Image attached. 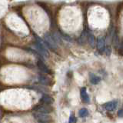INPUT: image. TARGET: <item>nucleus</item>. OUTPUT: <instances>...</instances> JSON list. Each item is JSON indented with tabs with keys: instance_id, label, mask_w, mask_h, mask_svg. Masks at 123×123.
I'll return each instance as SVG.
<instances>
[{
	"instance_id": "f257e3e1",
	"label": "nucleus",
	"mask_w": 123,
	"mask_h": 123,
	"mask_svg": "<svg viewBox=\"0 0 123 123\" xmlns=\"http://www.w3.org/2000/svg\"><path fill=\"white\" fill-rule=\"evenodd\" d=\"M44 41L45 42V44L49 46V48L51 49L52 50L55 51V50L58 49V43L52 35L49 33H46L44 36Z\"/></svg>"
},
{
	"instance_id": "f03ea898",
	"label": "nucleus",
	"mask_w": 123,
	"mask_h": 123,
	"mask_svg": "<svg viewBox=\"0 0 123 123\" xmlns=\"http://www.w3.org/2000/svg\"><path fill=\"white\" fill-rule=\"evenodd\" d=\"M35 46H36V49H37V52L40 54L42 56L47 58L49 56V52L46 49L45 46L42 44V42L38 39L36 38V41L35 42Z\"/></svg>"
},
{
	"instance_id": "7ed1b4c3",
	"label": "nucleus",
	"mask_w": 123,
	"mask_h": 123,
	"mask_svg": "<svg viewBox=\"0 0 123 123\" xmlns=\"http://www.w3.org/2000/svg\"><path fill=\"white\" fill-rule=\"evenodd\" d=\"M34 110L36 111L37 112H41V113H45L49 114L52 111V108L49 105H46V104L42 103V105H38L34 108Z\"/></svg>"
},
{
	"instance_id": "20e7f679",
	"label": "nucleus",
	"mask_w": 123,
	"mask_h": 123,
	"mask_svg": "<svg viewBox=\"0 0 123 123\" xmlns=\"http://www.w3.org/2000/svg\"><path fill=\"white\" fill-rule=\"evenodd\" d=\"M34 117L36 119H37L38 121H39L41 122H43V123H46L49 122L50 120L52 119L51 116L45 113H41V112H36V113H34Z\"/></svg>"
},
{
	"instance_id": "39448f33",
	"label": "nucleus",
	"mask_w": 123,
	"mask_h": 123,
	"mask_svg": "<svg viewBox=\"0 0 123 123\" xmlns=\"http://www.w3.org/2000/svg\"><path fill=\"white\" fill-rule=\"evenodd\" d=\"M117 105H118V102L116 101H111V102H108L104 104L103 107L105 110L111 111L116 109Z\"/></svg>"
},
{
	"instance_id": "423d86ee",
	"label": "nucleus",
	"mask_w": 123,
	"mask_h": 123,
	"mask_svg": "<svg viewBox=\"0 0 123 123\" xmlns=\"http://www.w3.org/2000/svg\"><path fill=\"white\" fill-rule=\"evenodd\" d=\"M105 39L102 37H98L97 41H96V47H97L98 51H104L105 50Z\"/></svg>"
},
{
	"instance_id": "0eeeda50",
	"label": "nucleus",
	"mask_w": 123,
	"mask_h": 123,
	"mask_svg": "<svg viewBox=\"0 0 123 123\" xmlns=\"http://www.w3.org/2000/svg\"><path fill=\"white\" fill-rule=\"evenodd\" d=\"M37 65H38V68H39L42 72H43L45 73H47V74H50V73H51V71H50V69L48 68L47 65H46L42 60H38V61Z\"/></svg>"
},
{
	"instance_id": "6e6552de",
	"label": "nucleus",
	"mask_w": 123,
	"mask_h": 123,
	"mask_svg": "<svg viewBox=\"0 0 123 123\" xmlns=\"http://www.w3.org/2000/svg\"><path fill=\"white\" fill-rule=\"evenodd\" d=\"M80 96H81V98H82V100L85 103H88V102H90L89 96H88V95L87 94L86 88H81V90H80Z\"/></svg>"
},
{
	"instance_id": "1a4fd4ad",
	"label": "nucleus",
	"mask_w": 123,
	"mask_h": 123,
	"mask_svg": "<svg viewBox=\"0 0 123 123\" xmlns=\"http://www.w3.org/2000/svg\"><path fill=\"white\" fill-rule=\"evenodd\" d=\"M40 102H42L43 104H46V105H52V104L54 102V99L50 95L45 94L42 96Z\"/></svg>"
},
{
	"instance_id": "9d476101",
	"label": "nucleus",
	"mask_w": 123,
	"mask_h": 123,
	"mask_svg": "<svg viewBox=\"0 0 123 123\" xmlns=\"http://www.w3.org/2000/svg\"><path fill=\"white\" fill-rule=\"evenodd\" d=\"M89 80H90V82L93 85H97L101 81V79L100 77L95 75V74H92V73H90L89 74Z\"/></svg>"
},
{
	"instance_id": "9b49d317",
	"label": "nucleus",
	"mask_w": 123,
	"mask_h": 123,
	"mask_svg": "<svg viewBox=\"0 0 123 123\" xmlns=\"http://www.w3.org/2000/svg\"><path fill=\"white\" fill-rule=\"evenodd\" d=\"M88 34H87L86 32H83L82 33V35H81V36H79V39H78L79 43L81 44V45L85 44V43L86 42V41L88 40Z\"/></svg>"
},
{
	"instance_id": "f8f14e48",
	"label": "nucleus",
	"mask_w": 123,
	"mask_h": 123,
	"mask_svg": "<svg viewBox=\"0 0 123 123\" xmlns=\"http://www.w3.org/2000/svg\"><path fill=\"white\" fill-rule=\"evenodd\" d=\"M38 79H39V82L43 85H49L50 82H51V81H50L48 77L44 75H39Z\"/></svg>"
},
{
	"instance_id": "ddd939ff",
	"label": "nucleus",
	"mask_w": 123,
	"mask_h": 123,
	"mask_svg": "<svg viewBox=\"0 0 123 123\" xmlns=\"http://www.w3.org/2000/svg\"><path fill=\"white\" fill-rule=\"evenodd\" d=\"M88 43L91 45V47L94 48L95 46L96 45V40H95V38L93 35H91L89 34L88 35Z\"/></svg>"
},
{
	"instance_id": "4468645a",
	"label": "nucleus",
	"mask_w": 123,
	"mask_h": 123,
	"mask_svg": "<svg viewBox=\"0 0 123 123\" xmlns=\"http://www.w3.org/2000/svg\"><path fill=\"white\" fill-rule=\"evenodd\" d=\"M79 117H81V118L86 117L87 115H88V111L86 109H85V108H83V109H81L79 111Z\"/></svg>"
},
{
	"instance_id": "2eb2a0df",
	"label": "nucleus",
	"mask_w": 123,
	"mask_h": 123,
	"mask_svg": "<svg viewBox=\"0 0 123 123\" xmlns=\"http://www.w3.org/2000/svg\"><path fill=\"white\" fill-rule=\"evenodd\" d=\"M76 122H77V118H76V117H75L73 114H72V115H70V118H69V121H68V122H69V123H76Z\"/></svg>"
},
{
	"instance_id": "dca6fc26",
	"label": "nucleus",
	"mask_w": 123,
	"mask_h": 123,
	"mask_svg": "<svg viewBox=\"0 0 123 123\" xmlns=\"http://www.w3.org/2000/svg\"><path fill=\"white\" fill-rule=\"evenodd\" d=\"M118 116L119 118H123V109H120L118 111Z\"/></svg>"
},
{
	"instance_id": "f3484780",
	"label": "nucleus",
	"mask_w": 123,
	"mask_h": 123,
	"mask_svg": "<svg viewBox=\"0 0 123 123\" xmlns=\"http://www.w3.org/2000/svg\"><path fill=\"white\" fill-rule=\"evenodd\" d=\"M118 53H119V55H123V45H121L120 48H119V49H118Z\"/></svg>"
}]
</instances>
